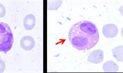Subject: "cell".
Instances as JSON below:
<instances>
[{
	"mask_svg": "<svg viewBox=\"0 0 123 73\" xmlns=\"http://www.w3.org/2000/svg\"><path fill=\"white\" fill-rule=\"evenodd\" d=\"M20 45L23 49L26 51H30L34 47L35 42L32 37L25 36L21 39Z\"/></svg>",
	"mask_w": 123,
	"mask_h": 73,
	"instance_id": "cell-5",
	"label": "cell"
},
{
	"mask_svg": "<svg viewBox=\"0 0 123 73\" xmlns=\"http://www.w3.org/2000/svg\"><path fill=\"white\" fill-rule=\"evenodd\" d=\"M104 60V52L98 49L90 53L87 58V61L93 64H99Z\"/></svg>",
	"mask_w": 123,
	"mask_h": 73,
	"instance_id": "cell-4",
	"label": "cell"
},
{
	"mask_svg": "<svg viewBox=\"0 0 123 73\" xmlns=\"http://www.w3.org/2000/svg\"><path fill=\"white\" fill-rule=\"evenodd\" d=\"M36 24V19L35 16L30 14L26 16L23 21L24 28L27 30H31L33 29Z\"/></svg>",
	"mask_w": 123,
	"mask_h": 73,
	"instance_id": "cell-6",
	"label": "cell"
},
{
	"mask_svg": "<svg viewBox=\"0 0 123 73\" xmlns=\"http://www.w3.org/2000/svg\"><path fill=\"white\" fill-rule=\"evenodd\" d=\"M6 14V10L5 7L0 3V18H2L5 16Z\"/></svg>",
	"mask_w": 123,
	"mask_h": 73,
	"instance_id": "cell-10",
	"label": "cell"
},
{
	"mask_svg": "<svg viewBox=\"0 0 123 73\" xmlns=\"http://www.w3.org/2000/svg\"><path fill=\"white\" fill-rule=\"evenodd\" d=\"M118 32V28L114 24H107L103 27L102 33L106 38H112L115 37L117 36Z\"/></svg>",
	"mask_w": 123,
	"mask_h": 73,
	"instance_id": "cell-3",
	"label": "cell"
},
{
	"mask_svg": "<svg viewBox=\"0 0 123 73\" xmlns=\"http://www.w3.org/2000/svg\"><path fill=\"white\" fill-rule=\"evenodd\" d=\"M48 2V9L49 10H56L62 5V0H49Z\"/></svg>",
	"mask_w": 123,
	"mask_h": 73,
	"instance_id": "cell-9",
	"label": "cell"
},
{
	"mask_svg": "<svg viewBox=\"0 0 123 73\" xmlns=\"http://www.w3.org/2000/svg\"><path fill=\"white\" fill-rule=\"evenodd\" d=\"M5 63L0 59V73H3L5 69Z\"/></svg>",
	"mask_w": 123,
	"mask_h": 73,
	"instance_id": "cell-11",
	"label": "cell"
},
{
	"mask_svg": "<svg viewBox=\"0 0 123 73\" xmlns=\"http://www.w3.org/2000/svg\"><path fill=\"white\" fill-rule=\"evenodd\" d=\"M103 69L105 72H117L118 70V66L115 62L108 61L104 64Z\"/></svg>",
	"mask_w": 123,
	"mask_h": 73,
	"instance_id": "cell-7",
	"label": "cell"
},
{
	"mask_svg": "<svg viewBox=\"0 0 123 73\" xmlns=\"http://www.w3.org/2000/svg\"><path fill=\"white\" fill-rule=\"evenodd\" d=\"M123 45L117 47L112 50L113 56L117 60L123 62Z\"/></svg>",
	"mask_w": 123,
	"mask_h": 73,
	"instance_id": "cell-8",
	"label": "cell"
},
{
	"mask_svg": "<svg viewBox=\"0 0 123 73\" xmlns=\"http://www.w3.org/2000/svg\"><path fill=\"white\" fill-rule=\"evenodd\" d=\"M14 38L10 26L0 22V52L6 54L12 47Z\"/></svg>",
	"mask_w": 123,
	"mask_h": 73,
	"instance_id": "cell-2",
	"label": "cell"
},
{
	"mask_svg": "<svg viewBox=\"0 0 123 73\" xmlns=\"http://www.w3.org/2000/svg\"><path fill=\"white\" fill-rule=\"evenodd\" d=\"M71 45L79 50H90L98 42V29L93 22L82 21L74 24L68 33Z\"/></svg>",
	"mask_w": 123,
	"mask_h": 73,
	"instance_id": "cell-1",
	"label": "cell"
}]
</instances>
